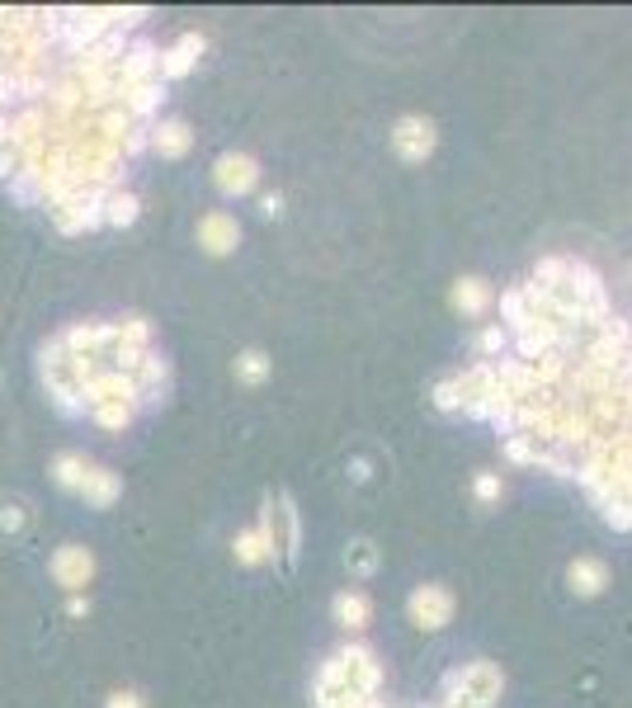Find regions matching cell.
Returning <instances> with one entry per match:
<instances>
[{
	"label": "cell",
	"mask_w": 632,
	"mask_h": 708,
	"mask_svg": "<svg viewBox=\"0 0 632 708\" xmlns=\"http://www.w3.org/2000/svg\"><path fill=\"white\" fill-rule=\"evenodd\" d=\"M330 661H336V675L344 680L350 694H358V699H378L382 694V661L368 643H350V647L330 651Z\"/></svg>",
	"instance_id": "7a4b0ae2"
},
{
	"label": "cell",
	"mask_w": 632,
	"mask_h": 708,
	"mask_svg": "<svg viewBox=\"0 0 632 708\" xmlns=\"http://www.w3.org/2000/svg\"><path fill=\"white\" fill-rule=\"evenodd\" d=\"M421 708H439V704H421Z\"/></svg>",
	"instance_id": "f35d334b"
},
{
	"label": "cell",
	"mask_w": 632,
	"mask_h": 708,
	"mask_svg": "<svg viewBox=\"0 0 632 708\" xmlns=\"http://www.w3.org/2000/svg\"><path fill=\"white\" fill-rule=\"evenodd\" d=\"M236 378L246 382V388H260L269 378V354L265 350H241L236 354Z\"/></svg>",
	"instance_id": "603a6c76"
},
{
	"label": "cell",
	"mask_w": 632,
	"mask_h": 708,
	"mask_svg": "<svg viewBox=\"0 0 632 708\" xmlns=\"http://www.w3.org/2000/svg\"><path fill=\"white\" fill-rule=\"evenodd\" d=\"M198 57H204V34H184L175 48L161 52V81H180L190 76V71L198 66Z\"/></svg>",
	"instance_id": "9a60e30c"
},
{
	"label": "cell",
	"mask_w": 632,
	"mask_h": 708,
	"mask_svg": "<svg viewBox=\"0 0 632 708\" xmlns=\"http://www.w3.org/2000/svg\"><path fill=\"white\" fill-rule=\"evenodd\" d=\"M260 212H265V218H279V212H283V194H265L260 198Z\"/></svg>",
	"instance_id": "836d02e7"
},
{
	"label": "cell",
	"mask_w": 632,
	"mask_h": 708,
	"mask_svg": "<svg viewBox=\"0 0 632 708\" xmlns=\"http://www.w3.org/2000/svg\"><path fill=\"white\" fill-rule=\"evenodd\" d=\"M429 402H435V411H443V416H458V411L467 406V396H463V382L453 378H439L435 382V392H429Z\"/></svg>",
	"instance_id": "7402d4cb"
},
{
	"label": "cell",
	"mask_w": 632,
	"mask_h": 708,
	"mask_svg": "<svg viewBox=\"0 0 632 708\" xmlns=\"http://www.w3.org/2000/svg\"><path fill=\"white\" fill-rule=\"evenodd\" d=\"M66 609L81 619V614H90V600H85V595H71V605H66Z\"/></svg>",
	"instance_id": "d590c367"
},
{
	"label": "cell",
	"mask_w": 632,
	"mask_h": 708,
	"mask_svg": "<svg viewBox=\"0 0 632 708\" xmlns=\"http://www.w3.org/2000/svg\"><path fill=\"white\" fill-rule=\"evenodd\" d=\"M105 708H142V694L119 689V694H109V704H105Z\"/></svg>",
	"instance_id": "d6a6232c"
},
{
	"label": "cell",
	"mask_w": 632,
	"mask_h": 708,
	"mask_svg": "<svg viewBox=\"0 0 632 708\" xmlns=\"http://www.w3.org/2000/svg\"><path fill=\"white\" fill-rule=\"evenodd\" d=\"M344 566H350V576H373L378 572V544H373V538H350V544H344Z\"/></svg>",
	"instance_id": "44dd1931"
},
{
	"label": "cell",
	"mask_w": 632,
	"mask_h": 708,
	"mask_svg": "<svg viewBox=\"0 0 632 708\" xmlns=\"http://www.w3.org/2000/svg\"><path fill=\"white\" fill-rule=\"evenodd\" d=\"M105 194H109V190H81V194L62 198V204H52V222L62 227V232H85V227L99 222Z\"/></svg>",
	"instance_id": "ba28073f"
},
{
	"label": "cell",
	"mask_w": 632,
	"mask_h": 708,
	"mask_svg": "<svg viewBox=\"0 0 632 708\" xmlns=\"http://www.w3.org/2000/svg\"><path fill=\"white\" fill-rule=\"evenodd\" d=\"M10 175H24V151L5 137L0 142V180H10Z\"/></svg>",
	"instance_id": "4dcf8cb0"
},
{
	"label": "cell",
	"mask_w": 632,
	"mask_h": 708,
	"mask_svg": "<svg viewBox=\"0 0 632 708\" xmlns=\"http://www.w3.org/2000/svg\"><path fill=\"white\" fill-rule=\"evenodd\" d=\"M99 368H109V364L105 359H85V354H71L62 345V335L42 345V382H48V392L57 396V406H66V411H76L85 402V382H90Z\"/></svg>",
	"instance_id": "6da1fadb"
},
{
	"label": "cell",
	"mask_w": 632,
	"mask_h": 708,
	"mask_svg": "<svg viewBox=\"0 0 632 708\" xmlns=\"http://www.w3.org/2000/svg\"><path fill=\"white\" fill-rule=\"evenodd\" d=\"M439 708H486V704H477L472 694H463V689H439V699H435Z\"/></svg>",
	"instance_id": "1f68e13d"
},
{
	"label": "cell",
	"mask_w": 632,
	"mask_h": 708,
	"mask_svg": "<svg viewBox=\"0 0 632 708\" xmlns=\"http://www.w3.org/2000/svg\"><path fill=\"white\" fill-rule=\"evenodd\" d=\"M170 388V364L161 359V354H142V364L133 368V392H137V402H161Z\"/></svg>",
	"instance_id": "5bb4252c"
},
{
	"label": "cell",
	"mask_w": 632,
	"mask_h": 708,
	"mask_svg": "<svg viewBox=\"0 0 632 708\" xmlns=\"http://www.w3.org/2000/svg\"><path fill=\"white\" fill-rule=\"evenodd\" d=\"M439 689H463V694H472L477 704L496 708V699L506 694V671H500L496 661L477 657V661H467V666H453V671H443Z\"/></svg>",
	"instance_id": "277c9868"
},
{
	"label": "cell",
	"mask_w": 632,
	"mask_h": 708,
	"mask_svg": "<svg viewBox=\"0 0 632 708\" xmlns=\"http://www.w3.org/2000/svg\"><path fill=\"white\" fill-rule=\"evenodd\" d=\"M52 576H57V586H66L71 595H81V586H90V576H95V558H90V548H81V544L57 548V558H52Z\"/></svg>",
	"instance_id": "30bf717a"
},
{
	"label": "cell",
	"mask_w": 632,
	"mask_h": 708,
	"mask_svg": "<svg viewBox=\"0 0 632 708\" xmlns=\"http://www.w3.org/2000/svg\"><path fill=\"white\" fill-rule=\"evenodd\" d=\"M137 416V406H127V402H113V406H95V420L105 425V430H127Z\"/></svg>",
	"instance_id": "f546056e"
},
{
	"label": "cell",
	"mask_w": 632,
	"mask_h": 708,
	"mask_svg": "<svg viewBox=\"0 0 632 708\" xmlns=\"http://www.w3.org/2000/svg\"><path fill=\"white\" fill-rule=\"evenodd\" d=\"M20 520H24L20 510H5V515H0V524H5V529H20Z\"/></svg>",
	"instance_id": "8d00e7d4"
},
{
	"label": "cell",
	"mask_w": 632,
	"mask_h": 708,
	"mask_svg": "<svg viewBox=\"0 0 632 708\" xmlns=\"http://www.w3.org/2000/svg\"><path fill=\"white\" fill-rule=\"evenodd\" d=\"M236 241H241V227H236L232 212H222V208L204 212V222H198V246L208 255H232Z\"/></svg>",
	"instance_id": "8fae6325"
},
{
	"label": "cell",
	"mask_w": 632,
	"mask_h": 708,
	"mask_svg": "<svg viewBox=\"0 0 632 708\" xmlns=\"http://www.w3.org/2000/svg\"><path fill=\"white\" fill-rule=\"evenodd\" d=\"M151 147L161 151V156H170V161H180V156L194 147V127L184 123V119H161V123L151 127Z\"/></svg>",
	"instance_id": "e0dca14e"
},
{
	"label": "cell",
	"mask_w": 632,
	"mask_h": 708,
	"mask_svg": "<svg viewBox=\"0 0 632 708\" xmlns=\"http://www.w3.org/2000/svg\"><path fill=\"white\" fill-rule=\"evenodd\" d=\"M236 562L241 566H260V562H275V548H269V538H265V529L255 524V529H241L236 534Z\"/></svg>",
	"instance_id": "d6986e66"
},
{
	"label": "cell",
	"mask_w": 632,
	"mask_h": 708,
	"mask_svg": "<svg viewBox=\"0 0 632 708\" xmlns=\"http://www.w3.org/2000/svg\"><path fill=\"white\" fill-rule=\"evenodd\" d=\"M119 473H109V467H95L90 463V473H85V481H81V496H85V501H90V505H113V501H119Z\"/></svg>",
	"instance_id": "ac0fdd59"
},
{
	"label": "cell",
	"mask_w": 632,
	"mask_h": 708,
	"mask_svg": "<svg viewBox=\"0 0 632 708\" xmlns=\"http://www.w3.org/2000/svg\"><path fill=\"white\" fill-rule=\"evenodd\" d=\"M364 708H392V704H387V699H382V694H378V699H368Z\"/></svg>",
	"instance_id": "74e56055"
},
{
	"label": "cell",
	"mask_w": 632,
	"mask_h": 708,
	"mask_svg": "<svg viewBox=\"0 0 632 708\" xmlns=\"http://www.w3.org/2000/svg\"><path fill=\"white\" fill-rule=\"evenodd\" d=\"M506 459L520 463V467H538L543 463V444H534L528 435H510L506 439Z\"/></svg>",
	"instance_id": "4316f807"
},
{
	"label": "cell",
	"mask_w": 632,
	"mask_h": 708,
	"mask_svg": "<svg viewBox=\"0 0 632 708\" xmlns=\"http://www.w3.org/2000/svg\"><path fill=\"white\" fill-rule=\"evenodd\" d=\"M567 586L576 600H595V595H605V586H609V566L599 558H571L567 562Z\"/></svg>",
	"instance_id": "4fadbf2b"
},
{
	"label": "cell",
	"mask_w": 632,
	"mask_h": 708,
	"mask_svg": "<svg viewBox=\"0 0 632 708\" xmlns=\"http://www.w3.org/2000/svg\"><path fill=\"white\" fill-rule=\"evenodd\" d=\"M453 590L449 586H439V581H425V586H415L411 590V600H406V614L411 623L421 633H439V628H449L453 623Z\"/></svg>",
	"instance_id": "8992f818"
},
{
	"label": "cell",
	"mask_w": 632,
	"mask_h": 708,
	"mask_svg": "<svg viewBox=\"0 0 632 708\" xmlns=\"http://www.w3.org/2000/svg\"><path fill=\"white\" fill-rule=\"evenodd\" d=\"M449 303H453L458 317H486L491 303H496V293H491V283H486L482 274H463V279H453Z\"/></svg>",
	"instance_id": "7c38bea8"
},
{
	"label": "cell",
	"mask_w": 632,
	"mask_h": 708,
	"mask_svg": "<svg viewBox=\"0 0 632 708\" xmlns=\"http://www.w3.org/2000/svg\"><path fill=\"white\" fill-rule=\"evenodd\" d=\"M113 402H127L137 406V392H133V374H119V368H99V374L85 382V406H113Z\"/></svg>",
	"instance_id": "9c48e42d"
},
{
	"label": "cell",
	"mask_w": 632,
	"mask_h": 708,
	"mask_svg": "<svg viewBox=\"0 0 632 708\" xmlns=\"http://www.w3.org/2000/svg\"><path fill=\"white\" fill-rule=\"evenodd\" d=\"M137 194H127V190H109L105 194V208H99V218H105L109 227H127V222H137Z\"/></svg>",
	"instance_id": "ffe728a7"
},
{
	"label": "cell",
	"mask_w": 632,
	"mask_h": 708,
	"mask_svg": "<svg viewBox=\"0 0 632 708\" xmlns=\"http://www.w3.org/2000/svg\"><path fill=\"white\" fill-rule=\"evenodd\" d=\"M524 321H528L524 293L520 289H506V293H500V326H506V331H520Z\"/></svg>",
	"instance_id": "484cf974"
},
{
	"label": "cell",
	"mask_w": 632,
	"mask_h": 708,
	"mask_svg": "<svg viewBox=\"0 0 632 708\" xmlns=\"http://www.w3.org/2000/svg\"><path fill=\"white\" fill-rule=\"evenodd\" d=\"M85 473H90V463H85L81 453H62V459L52 463V477H57V487H66V491H81Z\"/></svg>",
	"instance_id": "cb8c5ba5"
},
{
	"label": "cell",
	"mask_w": 632,
	"mask_h": 708,
	"mask_svg": "<svg viewBox=\"0 0 632 708\" xmlns=\"http://www.w3.org/2000/svg\"><path fill=\"white\" fill-rule=\"evenodd\" d=\"M435 147H439L435 119H425V113H401V119L392 123V151L406 166H425L429 156H435Z\"/></svg>",
	"instance_id": "5b68a950"
},
{
	"label": "cell",
	"mask_w": 632,
	"mask_h": 708,
	"mask_svg": "<svg viewBox=\"0 0 632 708\" xmlns=\"http://www.w3.org/2000/svg\"><path fill=\"white\" fill-rule=\"evenodd\" d=\"M255 180H260V161L246 151H222L218 166H212V184L227 194V198H241L255 190Z\"/></svg>",
	"instance_id": "52a82bcc"
},
{
	"label": "cell",
	"mask_w": 632,
	"mask_h": 708,
	"mask_svg": "<svg viewBox=\"0 0 632 708\" xmlns=\"http://www.w3.org/2000/svg\"><path fill=\"white\" fill-rule=\"evenodd\" d=\"M477 350H482V359H486V364L506 359V350H510V331H506V326H500V321L482 326V335H477Z\"/></svg>",
	"instance_id": "d4e9b609"
},
{
	"label": "cell",
	"mask_w": 632,
	"mask_h": 708,
	"mask_svg": "<svg viewBox=\"0 0 632 708\" xmlns=\"http://www.w3.org/2000/svg\"><path fill=\"white\" fill-rule=\"evenodd\" d=\"M562 274H567V255H543V260L534 265V274H528V283L552 289V283H562Z\"/></svg>",
	"instance_id": "f1b7e54d"
},
{
	"label": "cell",
	"mask_w": 632,
	"mask_h": 708,
	"mask_svg": "<svg viewBox=\"0 0 632 708\" xmlns=\"http://www.w3.org/2000/svg\"><path fill=\"white\" fill-rule=\"evenodd\" d=\"M260 529L269 538V548H275V562H297V548H303V524H297V505L293 496H269L265 501V520Z\"/></svg>",
	"instance_id": "3957f363"
},
{
	"label": "cell",
	"mask_w": 632,
	"mask_h": 708,
	"mask_svg": "<svg viewBox=\"0 0 632 708\" xmlns=\"http://www.w3.org/2000/svg\"><path fill=\"white\" fill-rule=\"evenodd\" d=\"M472 496H477V505H500L506 481H500V473H477L472 477Z\"/></svg>",
	"instance_id": "83f0119b"
},
{
	"label": "cell",
	"mask_w": 632,
	"mask_h": 708,
	"mask_svg": "<svg viewBox=\"0 0 632 708\" xmlns=\"http://www.w3.org/2000/svg\"><path fill=\"white\" fill-rule=\"evenodd\" d=\"M330 614H336V623L344 633H364L368 619H373V605L364 590H340L336 600H330Z\"/></svg>",
	"instance_id": "2e32d148"
},
{
	"label": "cell",
	"mask_w": 632,
	"mask_h": 708,
	"mask_svg": "<svg viewBox=\"0 0 632 708\" xmlns=\"http://www.w3.org/2000/svg\"><path fill=\"white\" fill-rule=\"evenodd\" d=\"M368 473H373L368 459H354V463H350V477H354V481H368Z\"/></svg>",
	"instance_id": "e575fe53"
}]
</instances>
